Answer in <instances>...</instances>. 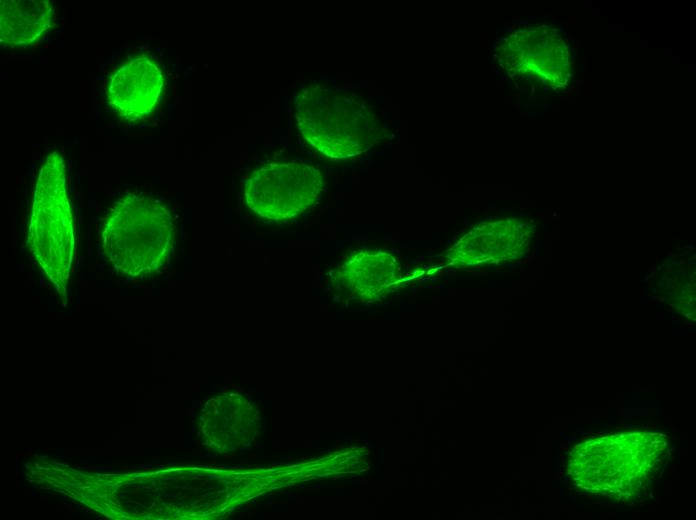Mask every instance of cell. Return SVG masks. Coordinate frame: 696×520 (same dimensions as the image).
<instances>
[{"instance_id":"6da1fadb","label":"cell","mask_w":696,"mask_h":520,"mask_svg":"<svg viewBox=\"0 0 696 520\" xmlns=\"http://www.w3.org/2000/svg\"><path fill=\"white\" fill-rule=\"evenodd\" d=\"M666 450V438L652 432L591 438L570 450L568 474L590 494L617 501L630 500L653 479Z\"/></svg>"},{"instance_id":"7a4b0ae2","label":"cell","mask_w":696,"mask_h":520,"mask_svg":"<svg viewBox=\"0 0 696 520\" xmlns=\"http://www.w3.org/2000/svg\"><path fill=\"white\" fill-rule=\"evenodd\" d=\"M295 118L305 141L332 160L361 155L384 137L381 120L364 100L322 82L299 90Z\"/></svg>"},{"instance_id":"3957f363","label":"cell","mask_w":696,"mask_h":520,"mask_svg":"<svg viewBox=\"0 0 696 520\" xmlns=\"http://www.w3.org/2000/svg\"><path fill=\"white\" fill-rule=\"evenodd\" d=\"M174 237L173 218L151 196L127 194L107 214L101 232L105 259L119 274L139 277L163 266Z\"/></svg>"},{"instance_id":"277c9868","label":"cell","mask_w":696,"mask_h":520,"mask_svg":"<svg viewBox=\"0 0 696 520\" xmlns=\"http://www.w3.org/2000/svg\"><path fill=\"white\" fill-rule=\"evenodd\" d=\"M28 243L31 254L59 293H64L72 265L73 218L62 156L54 151L43 162L36 181Z\"/></svg>"},{"instance_id":"5b68a950","label":"cell","mask_w":696,"mask_h":520,"mask_svg":"<svg viewBox=\"0 0 696 520\" xmlns=\"http://www.w3.org/2000/svg\"><path fill=\"white\" fill-rule=\"evenodd\" d=\"M494 57L511 77L565 89L572 78V56L561 33L546 24L517 29L498 39Z\"/></svg>"},{"instance_id":"8992f818","label":"cell","mask_w":696,"mask_h":520,"mask_svg":"<svg viewBox=\"0 0 696 520\" xmlns=\"http://www.w3.org/2000/svg\"><path fill=\"white\" fill-rule=\"evenodd\" d=\"M324 186L320 170L302 162H271L248 177L244 198L261 218L286 221L311 207Z\"/></svg>"},{"instance_id":"52a82bcc","label":"cell","mask_w":696,"mask_h":520,"mask_svg":"<svg viewBox=\"0 0 696 520\" xmlns=\"http://www.w3.org/2000/svg\"><path fill=\"white\" fill-rule=\"evenodd\" d=\"M527 241L528 229L520 220L506 218L486 222L475 226L455 242L447 250L446 260L458 268L497 263L520 256Z\"/></svg>"},{"instance_id":"ba28073f","label":"cell","mask_w":696,"mask_h":520,"mask_svg":"<svg viewBox=\"0 0 696 520\" xmlns=\"http://www.w3.org/2000/svg\"><path fill=\"white\" fill-rule=\"evenodd\" d=\"M162 90L163 75L160 67L147 56H137L111 75L107 97L119 116L137 121L154 110Z\"/></svg>"},{"instance_id":"9c48e42d","label":"cell","mask_w":696,"mask_h":520,"mask_svg":"<svg viewBox=\"0 0 696 520\" xmlns=\"http://www.w3.org/2000/svg\"><path fill=\"white\" fill-rule=\"evenodd\" d=\"M336 287L362 299H377L401 280L398 259L385 250H360L347 257L334 273Z\"/></svg>"},{"instance_id":"30bf717a","label":"cell","mask_w":696,"mask_h":520,"mask_svg":"<svg viewBox=\"0 0 696 520\" xmlns=\"http://www.w3.org/2000/svg\"><path fill=\"white\" fill-rule=\"evenodd\" d=\"M0 3L2 47H28L37 42L54 22L55 10L51 1L2 0Z\"/></svg>"}]
</instances>
